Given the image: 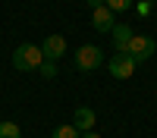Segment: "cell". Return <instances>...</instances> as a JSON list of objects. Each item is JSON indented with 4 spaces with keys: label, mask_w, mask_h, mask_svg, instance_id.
I'll return each instance as SVG.
<instances>
[{
    "label": "cell",
    "mask_w": 157,
    "mask_h": 138,
    "mask_svg": "<svg viewBox=\"0 0 157 138\" xmlns=\"http://www.w3.org/2000/svg\"><path fill=\"white\" fill-rule=\"evenodd\" d=\"M44 63V54H41V44H19L13 50V69L19 72H38V66Z\"/></svg>",
    "instance_id": "obj_1"
},
{
    "label": "cell",
    "mask_w": 157,
    "mask_h": 138,
    "mask_svg": "<svg viewBox=\"0 0 157 138\" xmlns=\"http://www.w3.org/2000/svg\"><path fill=\"white\" fill-rule=\"evenodd\" d=\"M101 63H107V60H104L98 44H82L75 50V69L78 72H94V69H101Z\"/></svg>",
    "instance_id": "obj_2"
},
{
    "label": "cell",
    "mask_w": 157,
    "mask_h": 138,
    "mask_svg": "<svg viewBox=\"0 0 157 138\" xmlns=\"http://www.w3.org/2000/svg\"><path fill=\"white\" fill-rule=\"evenodd\" d=\"M154 50H157V44H154V38H151V35H132V41H129L126 54L132 57L135 63H145V60L154 57Z\"/></svg>",
    "instance_id": "obj_3"
},
{
    "label": "cell",
    "mask_w": 157,
    "mask_h": 138,
    "mask_svg": "<svg viewBox=\"0 0 157 138\" xmlns=\"http://www.w3.org/2000/svg\"><path fill=\"white\" fill-rule=\"evenodd\" d=\"M135 66L138 63L129 57V54H116L113 60H107V69H110V75L113 79H120V82H126V79H132L135 75Z\"/></svg>",
    "instance_id": "obj_4"
},
{
    "label": "cell",
    "mask_w": 157,
    "mask_h": 138,
    "mask_svg": "<svg viewBox=\"0 0 157 138\" xmlns=\"http://www.w3.org/2000/svg\"><path fill=\"white\" fill-rule=\"evenodd\" d=\"M41 54H44V60H63V54H66V38L63 35H47L44 41H41Z\"/></svg>",
    "instance_id": "obj_5"
},
{
    "label": "cell",
    "mask_w": 157,
    "mask_h": 138,
    "mask_svg": "<svg viewBox=\"0 0 157 138\" xmlns=\"http://www.w3.org/2000/svg\"><path fill=\"white\" fill-rule=\"evenodd\" d=\"M91 25H94L101 35H110V32H113V25H116V13H110L107 6L91 9Z\"/></svg>",
    "instance_id": "obj_6"
},
{
    "label": "cell",
    "mask_w": 157,
    "mask_h": 138,
    "mask_svg": "<svg viewBox=\"0 0 157 138\" xmlns=\"http://www.w3.org/2000/svg\"><path fill=\"white\" fill-rule=\"evenodd\" d=\"M94 122H98V113L91 110V107H75V113H72V125L78 132H91L94 129Z\"/></svg>",
    "instance_id": "obj_7"
},
{
    "label": "cell",
    "mask_w": 157,
    "mask_h": 138,
    "mask_svg": "<svg viewBox=\"0 0 157 138\" xmlns=\"http://www.w3.org/2000/svg\"><path fill=\"white\" fill-rule=\"evenodd\" d=\"M113 47H116V54H126V47H129V41H132V28H129V25H113Z\"/></svg>",
    "instance_id": "obj_8"
},
{
    "label": "cell",
    "mask_w": 157,
    "mask_h": 138,
    "mask_svg": "<svg viewBox=\"0 0 157 138\" xmlns=\"http://www.w3.org/2000/svg\"><path fill=\"white\" fill-rule=\"evenodd\" d=\"M78 135H82V132H78L72 122H69V125H57V129L50 132V138H78Z\"/></svg>",
    "instance_id": "obj_9"
},
{
    "label": "cell",
    "mask_w": 157,
    "mask_h": 138,
    "mask_svg": "<svg viewBox=\"0 0 157 138\" xmlns=\"http://www.w3.org/2000/svg\"><path fill=\"white\" fill-rule=\"evenodd\" d=\"M0 138H22V129L16 122H0Z\"/></svg>",
    "instance_id": "obj_10"
},
{
    "label": "cell",
    "mask_w": 157,
    "mask_h": 138,
    "mask_svg": "<svg viewBox=\"0 0 157 138\" xmlns=\"http://www.w3.org/2000/svg\"><path fill=\"white\" fill-rule=\"evenodd\" d=\"M38 72H41V79H47V82L57 79V63H54V60H44L41 66H38Z\"/></svg>",
    "instance_id": "obj_11"
},
{
    "label": "cell",
    "mask_w": 157,
    "mask_h": 138,
    "mask_svg": "<svg viewBox=\"0 0 157 138\" xmlns=\"http://www.w3.org/2000/svg\"><path fill=\"white\" fill-rule=\"evenodd\" d=\"M104 6H107L110 13H123V9L132 6V0H104Z\"/></svg>",
    "instance_id": "obj_12"
},
{
    "label": "cell",
    "mask_w": 157,
    "mask_h": 138,
    "mask_svg": "<svg viewBox=\"0 0 157 138\" xmlns=\"http://www.w3.org/2000/svg\"><path fill=\"white\" fill-rule=\"evenodd\" d=\"M135 13H138L141 19H148V16H151V0H141V3L135 6Z\"/></svg>",
    "instance_id": "obj_13"
},
{
    "label": "cell",
    "mask_w": 157,
    "mask_h": 138,
    "mask_svg": "<svg viewBox=\"0 0 157 138\" xmlns=\"http://www.w3.org/2000/svg\"><path fill=\"white\" fill-rule=\"evenodd\" d=\"M78 138H101V132H94V129H91V132H82Z\"/></svg>",
    "instance_id": "obj_14"
},
{
    "label": "cell",
    "mask_w": 157,
    "mask_h": 138,
    "mask_svg": "<svg viewBox=\"0 0 157 138\" xmlns=\"http://www.w3.org/2000/svg\"><path fill=\"white\" fill-rule=\"evenodd\" d=\"M88 6H91V9H98V6H104V0H88Z\"/></svg>",
    "instance_id": "obj_15"
}]
</instances>
